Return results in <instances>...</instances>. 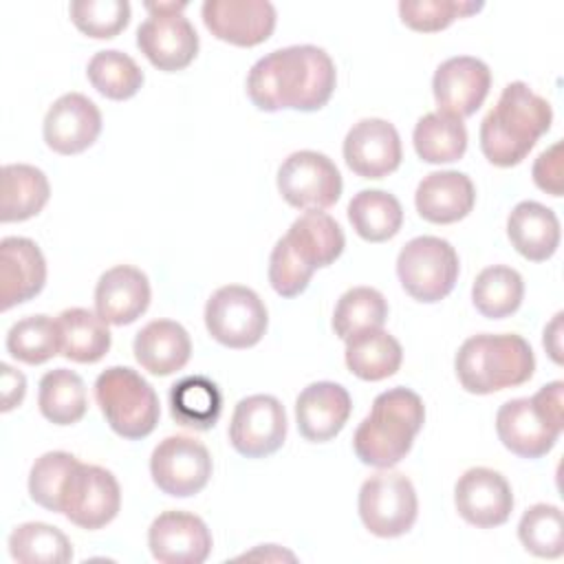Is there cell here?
<instances>
[{
	"mask_svg": "<svg viewBox=\"0 0 564 564\" xmlns=\"http://www.w3.org/2000/svg\"><path fill=\"white\" fill-rule=\"evenodd\" d=\"M337 84L330 55L313 44L271 51L247 75V95L264 112L302 110L326 106Z\"/></svg>",
	"mask_w": 564,
	"mask_h": 564,
	"instance_id": "obj_1",
	"label": "cell"
},
{
	"mask_svg": "<svg viewBox=\"0 0 564 564\" xmlns=\"http://www.w3.org/2000/svg\"><path fill=\"white\" fill-rule=\"evenodd\" d=\"M553 119L551 104L535 95L524 82L502 88L498 104L480 123V150L498 167L518 165L549 132Z\"/></svg>",
	"mask_w": 564,
	"mask_h": 564,
	"instance_id": "obj_2",
	"label": "cell"
},
{
	"mask_svg": "<svg viewBox=\"0 0 564 564\" xmlns=\"http://www.w3.org/2000/svg\"><path fill=\"white\" fill-rule=\"evenodd\" d=\"M425 421V405L410 388H392L372 401L370 414L357 425L352 449L364 465L390 469L412 449Z\"/></svg>",
	"mask_w": 564,
	"mask_h": 564,
	"instance_id": "obj_3",
	"label": "cell"
},
{
	"mask_svg": "<svg viewBox=\"0 0 564 564\" xmlns=\"http://www.w3.org/2000/svg\"><path fill=\"white\" fill-rule=\"evenodd\" d=\"M454 368L467 392L491 394L529 381L535 370V357L520 335L482 333L463 341Z\"/></svg>",
	"mask_w": 564,
	"mask_h": 564,
	"instance_id": "obj_4",
	"label": "cell"
},
{
	"mask_svg": "<svg viewBox=\"0 0 564 564\" xmlns=\"http://www.w3.org/2000/svg\"><path fill=\"white\" fill-rule=\"evenodd\" d=\"M95 399L106 423L128 441L145 438L159 423L154 388L128 366H110L95 381Z\"/></svg>",
	"mask_w": 564,
	"mask_h": 564,
	"instance_id": "obj_5",
	"label": "cell"
},
{
	"mask_svg": "<svg viewBox=\"0 0 564 564\" xmlns=\"http://www.w3.org/2000/svg\"><path fill=\"white\" fill-rule=\"evenodd\" d=\"M397 275L405 293L416 302H441L458 280V253L438 236L412 238L399 251Z\"/></svg>",
	"mask_w": 564,
	"mask_h": 564,
	"instance_id": "obj_6",
	"label": "cell"
},
{
	"mask_svg": "<svg viewBox=\"0 0 564 564\" xmlns=\"http://www.w3.org/2000/svg\"><path fill=\"white\" fill-rule=\"evenodd\" d=\"M185 7L187 2H145L150 15L137 29V46L159 70H183L198 53V35L181 13Z\"/></svg>",
	"mask_w": 564,
	"mask_h": 564,
	"instance_id": "obj_7",
	"label": "cell"
},
{
	"mask_svg": "<svg viewBox=\"0 0 564 564\" xmlns=\"http://www.w3.org/2000/svg\"><path fill=\"white\" fill-rule=\"evenodd\" d=\"M419 513L414 485L401 471H379L359 489V518L379 538H399L412 529Z\"/></svg>",
	"mask_w": 564,
	"mask_h": 564,
	"instance_id": "obj_8",
	"label": "cell"
},
{
	"mask_svg": "<svg viewBox=\"0 0 564 564\" xmlns=\"http://www.w3.org/2000/svg\"><path fill=\"white\" fill-rule=\"evenodd\" d=\"M269 324L267 306L256 291L227 284L212 293L205 304V326L209 335L227 348L256 346Z\"/></svg>",
	"mask_w": 564,
	"mask_h": 564,
	"instance_id": "obj_9",
	"label": "cell"
},
{
	"mask_svg": "<svg viewBox=\"0 0 564 564\" xmlns=\"http://www.w3.org/2000/svg\"><path fill=\"white\" fill-rule=\"evenodd\" d=\"M119 507L121 489L112 471L86 463H77L73 467L62 489L59 513H64L73 524L95 531L112 522Z\"/></svg>",
	"mask_w": 564,
	"mask_h": 564,
	"instance_id": "obj_10",
	"label": "cell"
},
{
	"mask_svg": "<svg viewBox=\"0 0 564 564\" xmlns=\"http://www.w3.org/2000/svg\"><path fill=\"white\" fill-rule=\"evenodd\" d=\"M341 174L322 152L300 150L289 154L278 170V192L297 209H326L341 196Z\"/></svg>",
	"mask_w": 564,
	"mask_h": 564,
	"instance_id": "obj_11",
	"label": "cell"
},
{
	"mask_svg": "<svg viewBox=\"0 0 564 564\" xmlns=\"http://www.w3.org/2000/svg\"><path fill=\"white\" fill-rule=\"evenodd\" d=\"M212 456L194 436L176 434L163 438L150 456L154 485L174 498H187L205 489L212 476Z\"/></svg>",
	"mask_w": 564,
	"mask_h": 564,
	"instance_id": "obj_12",
	"label": "cell"
},
{
	"mask_svg": "<svg viewBox=\"0 0 564 564\" xmlns=\"http://www.w3.org/2000/svg\"><path fill=\"white\" fill-rule=\"evenodd\" d=\"M286 438L284 405L271 394H251L238 401L229 423V441L240 456L264 458Z\"/></svg>",
	"mask_w": 564,
	"mask_h": 564,
	"instance_id": "obj_13",
	"label": "cell"
},
{
	"mask_svg": "<svg viewBox=\"0 0 564 564\" xmlns=\"http://www.w3.org/2000/svg\"><path fill=\"white\" fill-rule=\"evenodd\" d=\"M491 88L489 66L471 55H456L445 59L432 77V93L438 112L465 119L474 115L487 99Z\"/></svg>",
	"mask_w": 564,
	"mask_h": 564,
	"instance_id": "obj_14",
	"label": "cell"
},
{
	"mask_svg": "<svg viewBox=\"0 0 564 564\" xmlns=\"http://www.w3.org/2000/svg\"><path fill=\"white\" fill-rule=\"evenodd\" d=\"M454 505L465 522L478 529H494L509 520L513 494L500 471L471 467L456 480Z\"/></svg>",
	"mask_w": 564,
	"mask_h": 564,
	"instance_id": "obj_15",
	"label": "cell"
},
{
	"mask_svg": "<svg viewBox=\"0 0 564 564\" xmlns=\"http://www.w3.org/2000/svg\"><path fill=\"white\" fill-rule=\"evenodd\" d=\"M203 22L209 33L236 46H258L275 29V7L267 0H207Z\"/></svg>",
	"mask_w": 564,
	"mask_h": 564,
	"instance_id": "obj_16",
	"label": "cell"
},
{
	"mask_svg": "<svg viewBox=\"0 0 564 564\" xmlns=\"http://www.w3.org/2000/svg\"><path fill=\"white\" fill-rule=\"evenodd\" d=\"M401 139L386 119H361L344 139L346 165L361 178H383L401 165Z\"/></svg>",
	"mask_w": 564,
	"mask_h": 564,
	"instance_id": "obj_17",
	"label": "cell"
},
{
	"mask_svg": "<svg viewBox=\"0 0 564 564\" xmlns=\"http://www.w3.org/2000/svg\"><path fill=\"white\" fill-rule=\"evenodd\" d=\"M148 546L163 564H200L212 553V533L194 513L163 511L148 529Z\"/></svg>",
	"mask_w": 564,
	"mask_h": 564,
	"instance_id": "obj_18",
	"label": "cell"
},
{
	"mask_svg": "<svg viewBox=\"0 0 564 564\" xmlns=\"http://www.w3.org/2000/svg\"><path fill=\"white\" fill-rule=\"evenodd\" d=\"M44 141L57 154H79L90 148L101 132V112L82 93H66L53 101L44 117Z\"/></svg>",
	"mask_w": 564,
	"mask_h": 564,
	"instance_id": "obj_19",
	"label": "cell"
},
{
	"mask_svg": "<svg viewBox=\"0 0 564 564\" xmlns=\"http://www.w3.org/2000/svg\"><path fill=\"white\" fill-rule=\"evenodd\" d=\"M46 282V262L40 247L22 236L0 240V308L35 297Z\"/></svg>",
	"mask_w": 564,
	"mask_h": 564,
	"instance_id": "obj_20",
	"label": "cell"
},
{
	"mask_svg": "<svg viewBox=\"0 0 564 564\" xmlns=\"http://www.w3.org/2000/svg\"><path fill=\"white\" fill-rule=\"evenodd\" d=\"M352 410L350 394L333 381H315L306 386L295 401V419L300 434L311 443L335 438Z\"/></svg>",
	"mask_w": 564,
	"mask_h": 564,
	"instance_id": "obj_21",
	"label": "cell"
},
{
	"mask_svg": "<svg viewBox=\"0 0 564 564\" xmlns=\"http://www.w3.org/2000/svg\"><path fill=\"white\" fill-rule=\"evenodd\" d=\"M150 295V280L141 269L117 264L95 286V313L108 324L126 326L148 311Z\"/></svg>",
	"mask_w": 564,
	"mask_h": 564,
	"instance_id": "obj_22",
	"label": "cell"
},
{
	"mask_svg": "<svg viewBox=\"0 0 564 564\" xmlns=\"http://www.w3.org/2000/svg\"><path fill=\"white\" fill-rule=\"evenodd\" d=\"M496 432L511 454L531 460L549 454L562 434L540 416L533 401L527 397L500 405L496 414Z\"/></svg>",
	"mask_w": 564,
	"mask_h": 564,
	"instance_id": "obj_23",
	"label": "cell"
},
{
	"mask_svg": "<svg viewBox=\"0 0 564 564\" xmlns=\"http://www.w3.org/2000/svg\"><path fill=\"white\" fill-rule=\"evenodd\" d=\"M476 203V189L467 174L456 170L430 172L416 187L414 205L423 220L452 225L463 220Z\"/></svg>",
	"mask_w": 564,
	"mask_h": 564,
	"instance_id": "obj_24",
	"label": "cell"
},
{
	"mask_svg": "<svg viewBox=\"0 0 564 564\" xmlns=\"http://www.w3.org/2000/svg\"><path fill=\"white\" fill-rule=\"evenodd\" d=\"M282 240L289 251L311 271L333 264L346 245L337 220L319 209H308L295 218Z\"/></svg>",
	"mask_w": 564,
	"mask_h": 564,
	"instance_id": "obj_25",
	"label": "cell"
},
{
	"mask_svg": "<svg viewBox=\"0 0 564 564\" xmlns=\"http://www.w3.org/2000/svg\"><path fill=\"white\" fill-rule=\"evenodd\" d=\"M132 350L143 370L156 377H167L189 361L192 341L178 322L154 319L137 333Z\"/></svg>",
	"mask_w": 564,
	"mask_h": 564,
	"instance_id": "obj_26",
	"label": "cell"
},
{
	"mask_svg": "<svg viewBox=\"0 0 564 564\" xmlns=\"http://www.w3.org/2000/svg\"><path fill=\"white\" fill-rule=\"evenodd\" d=\"M507 236L520 256L531 262H544L557 251L562 234L560 220L551 207L522 200L507 218Z\"/></svg>",
	"mask_w": 564,
	"mask_h": 564,
	"instance_id": "obj_27",
	"label": "cell"
},
{
	"mask_svg": "<svg viewBox=\"0 0 564 564\" xmlns=\"http://www.w3.org/2000/svg\"><path fill=\"white\" fill-rule=\"evenodd\" d=\"M51 187L46 174L26 163H9L2 167L0 185V220L20 223L37 216L48 203Z\"/></svg>",
	"mask_w": 564,
	"mask_h": 564,
	"instance_id": "obj_28",
	"label": "cell"
},
{
	"mask_svg": "<svg viewBox=\"0 0 564 564\" xmlns=\"http://www.w3.org/2000/svg\"><path fill=\"white\" fill-rule=\"evenodd\" d=\"M172 419L189 430H212L223 412V394L218 386L203 375H189L170 390Z\"/></svg>",
	"mask_w": 564,
	"mask_h": 564,
	"instance_id": "obj_29",
	"label": "cell"
},
{
	"mask_svg": "<svg viewBox=\"0 0 564 564\" xmlns=\"http://www.w3.org/2000/svg\"><path fill=\"white\" fill-rule=\"evenodd\" d=\"M403 359L401 344L381 328L361 330L346 339V366L364 381L392 377Z\"/></svg>",
	"mask_w": 564,
	"mask_h": 564,
	"instance_id": "obj_30",
	"label": "cell"
},
{
	"mask_svg": "<svg viewBox=\"0 0 564 564\" xmlns=\"http://www.w3.org/2000/svg\"><path fill=\"white\" fill-rule=\"evenodd\" d=\"M62 350L70 361L95 364L110 350V330L97 313L88 308H66L57 315Z\"/></svg>",
	"mask_w": 564,
	"mask_h": 564,
	"instance_id": "obj_31",
	"label": "cell"
},
{
	"mask_svg": "<svg viewBox=\"0 0 564 564\" xmlns=\"http://www.w3.org/2000/svg\"><path fill=\"white\" fill-rule=\"evenodd\" d=\"M348 220L368 242H386L399 234L403 209L397 196L383 189H361L348 203Z\"/></svg>",
	"mask_w": 564,
	"mask_h": 564,
	"instance_id": "obj_32",
	"label": "cell"
},
{
	"mask_svg": "<svg viewBox=\"0 0 564 564\" xmlns=\"http://www.w3.org/2000/svg\"><path fill=\"white\" fill-rule=\"evenodd\" d=\"M37 405L42 416L55 425H73L82 421L88 408L82 377L68 368L48 370L40 379Z\"/></svg>",
	"mask_w": 564,
	"mask_h": 564,
	"instance_id": "obj_33",
	"label": "cell"
},
{
	"mask_svg": "<svg viewBox=\"0 0 564 564\" xmlns=\"http://www.w3.org/2000/svg\"><path fill=\"white\" fill-rule=\"evenodd\" d=\"M414 150L425 163H452L467 150L465 123L443 112H427L414 126Z\"/></svg>",
	"mask_w": 564,
	"mask_h": 564,
	"instance_id": "obj_34",
	"label": "cell"
},
{
	"mask_svg": "<svg viewBox=\"0 0 564 564\" xmlns=\"http://www.w3.org/2000/svg\"><path fill=\"white\" fill-rule=\"evenodd\" d=\"M524 297L522 275L505 264H494L476 275L471 286V300L476 311L489 319H502L513 315Z\"/></svg>",
	"mask_w": 564,
	"mask_h": 564,
	"instance_id": "obj_35",
	"label": "cell"
},
{
	"mask_svg": "<svg viewBox=\"0 0 564 564\" xmlns=\"http://www.w3.org/2000/svg\"><path fill=\"white\" fill-rule=\"evenodd\" d=\"M9 553L22 564H66L73 560L70 540L46 522H24L9 535Z\"/></svg>",
	"mask_w": 564,
	"mask_h": 564,
	"instance_id": "obj_36",
	"label": "cell"
},
{
	"mask_svg": "<svg viewBox=\"0 0 564 564\" xmlns=\"http://www.w3.org/2000/svg\"><path fill=\"white\" fill-rule=\"evenodd\" d=\"M93 88L115 101L130 99L143 86V70L139 64L121 51H99L93 55L86 68Z\"/></svg>",
	"mask_w": 564,
	"mask_h": 564,
	"instance_id": "obj_37",
	"label": "cell"
},
{
	"mask_svg": "<svg viewBox=\"0 0 564 564\" xmlns=\"http://www.w3.org/2000/svg\"><path fill=\"white\" fill-rule=\"evenodd\" d=\"M7 350L13 359L29 366L53 359L62 350L57 319H51L48 315H29L18 319L7 333Z\"/></svg>",
	"mask_w": 564,
	"mask_h": 564,
	"instance_id": "obj_38",
	"label": "cell"
},
{
	"mask_svg": "<svg viewBox=\"0 0 564 564\" xmlns=\"http://www.w3.org/2000/svg\"><path fill=\"white\" fill-rule=\"evenodd\" d=\"M388 319V302L372 286L348 289L335 306L333 330L339 339H348L361 330L381 328Z\"/></svg>",
	"mask_w": 564,
	"mask_h": 564,
	"instance_id": "obj_39",
	"label": "cell"
},
{
	"mask_svg": "<svg viewBox=\"0 0 564 564\" xmlns=\"http://www.w3.org/2000/svg\"><path fill=\"white\" fill-rule=\"evenodd\" d=\"M518 538L522 546L538 557H560L564 551V522L560 507L546 502L529 507L520 518Z\"/></svg>",
	"mask_w": 564,
	"mask_h": 564,
	"instance_id": "obj_40",
	"label": "cell"
},
{
	"mask_svg": "<svg viewBox=\"0 0 564 564\" xmlns=\"http://www.w3.org/2000/svg\"><path fill=\"white\" fill-rule=\"evenodd\" d=\"M68 11L73 24L95 40H110L130 22L128 0H75Z\"/></svg>",
	"mask_w": 564,
	"mask_h": 564,
	"instance_id": "obj_41",
	"label": "cell"
},
{
	"mask_svg": "<svg viewBox=\"0 0 564 564\" xmlns=\"http://www.w3.org/2000/svg\"><path fill=\"white\" fill-rule=\"evenodd\" d=\"M79 460L68 452H46L35 458L29 474L31 500L48 511L59 513V498L64 482Z\"/></svg>",
	"mask_w": 564,
	"mask_h": 564,
	"instance_id": "obj_42",
	"label": "cell"
},
{
	"mask_svg": "<svg viewBox=\"0 0 564 564\" xmlns=\"http://www.w3.org/2000/svg\"><path fill=\"white\" fill-rule=\"evenodd\" d=\"M482 2L467 0H401L399 15L405 26L421 33H436L447 29L456 18L478 13Z\"/></svg>",
	"mask_w": 564,
	"mask_h": 564,
	"instance_id": "obj_43",
	"label": "cell"
},
{
	"mask_svg": "<svg viewBox=\"0 0 564 564\" xmlns=\"http://www.w3.org/2000/svg\"><path fill=\"white\" fill-rule=\"evenodd\" d=\"M313 273L315 271L304 267L289 251V247L284 245L282 238L275 242L271 258H269V282L278 295H282V297L300 295L308 286Z\"/></svg>",
	"mask_w": 564,
	"mask_h": 564,
	"instance_id": "obj_44",
	"label": "cell"
},
{
	"mask_svg": "<svg viewBox=\"0 0 564 564\" xmlns=\"http://www.w3.org/2000/svg\"><path fill=\"white\" fill-rule=\"evenodd\" d=\"M533 181L542 192L562 196V141H555L551 148L540 152L533 163Z\"/></svg>",
	"mask_w": 564,
	"mask_h": 564,
	"instance_id": "obj_45",
	"label": "cell"
},
{
	"mask_svg": "<svg viewBox=\"0 0 564 564\" xmlns=\"http://www.w3.org/2000/svg\"><path fill=\"white\" fill-rule=\"evenodd\" d=\"M535 410L540 412V416L553 425L555 430L562 432L564 427V383L562 381H551L546 386H542L533 397H531Z\"/></svg>",
	"mask_w": 564,
	"mask_h": 564,
	"instance_id": "obj_46",
	"label": "cell"
},
{
	"mask_svg": "<svg viewBox=\"0 0 564 564\" xmlns=\"http://www.w3.org/2000/svg\"><path fill=\"white\" fill-rule=\"evenodd\" d=\"M0 392H2V412L13 410L22 403L26 394V379L20 370L11 368L9 364H0Z\"/></svg>",
	"mask_w": 564,
	"mask_h": 564,
	"instance_id": "obj_47",
	"label": "cell"
},
{
	"mask_svg": "<svg viewBox=\"0 0 564 564\" xmlns=\"http://www.w3.org/2000/svg\"><path fill=\"white\" fill-rule=\"evenodd\" d=\"M562 313H557L544 328V348L555 364H562Z\"/></svg>",
	"mask_w": 564,
	"mask_h": 564,
	"instance_id": "obj_48",
	"label": "cell"
}]
</instances>
